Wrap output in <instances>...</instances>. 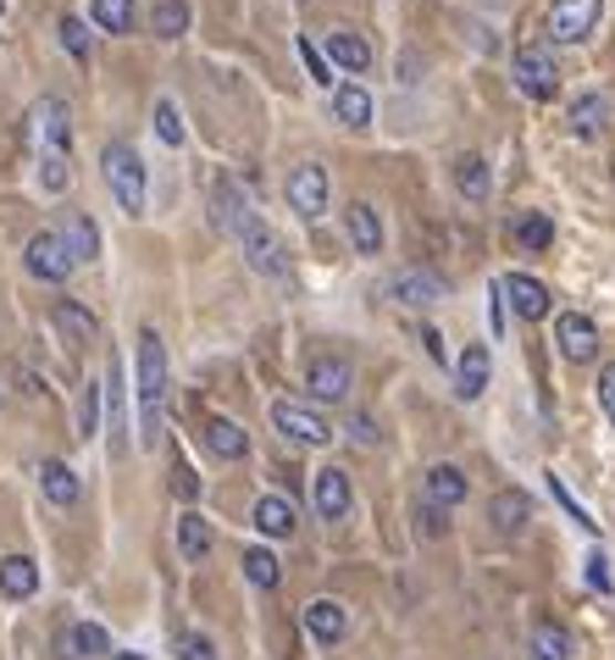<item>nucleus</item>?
I'll return each instance as SVG.
<instances>
[{
    "label": "nucleus",
    "instance_id": "nucleus-1",
    "mask_svg": "<svg viewBox=\"0 0 615 660\" xmlns=\"http://www.w3.org/2000/svg\"><path fill=\"white\" fill-rule=\"evenodd\" d=\"M134 384H139V439H145V444H161V406H167V350H161V334H156V327H145V334H139Z\"/></svg>",
    "mask_w": 615,
    "mask_h": 660
},
{
    "label": "nucleus",
    "instance_id": "nucleus-2",
    "mask_svg": "<svg viewBox=\"0 0 615 660\" xmlns=\"http://www.w3.org/2000/svg\"><path fill=\"white\" fill-rule=\"evenodd\" d=\"M101 167H106V184H112L117 206H123L128 217L145 211V161H139V150L123 145V139H112L106 156H101Z\"/></svg>",
    "mask_w": 615,
    "mask_h": 660
},
{
    "label": "nucleus",
    "instance_id": "nucleus-3",
    "mask_svg": "<svg viewBox=\"0 0 615 660\" xmlns=\"http://www.w3.org/2000/svg\"><path fill=\"white\" fill-rule=\"evenodd\" d=\"M510 78L527 101H549L560 90V67H554V51L549 45H521L515 62H510Z\"/></svg>",
    "mask_w": 615,
    "mask_h": 660
},
{
    "label": "nucleus",
    "instance_id": "nucleus-4",
    "mask_svg": "<svg viewBox=\"0 0 615 660\" xmlns=\"http://www.w3.org/2000/svg\"><path fill=\"white\" fill-rule=\"evenodd\" d=\"M604 18V0H549V34L560 45H582Z\"/></svg>",
    "mask_w": 615,
    "mask_h": 660
},
{
    "label": "nucleus",
    "instance_id": "nucleus-5",
    "mask_svg": "<svg viewBox=\"0 0 615 660\" xmlns=\"http://www.w3.org/2000/svg\"><path fill=\"white\" fill-rule=\"evenodd\" d=\"M23 261H29V272L34 277H45V283H67L73 277V255H67V244H62V233L56 228H45V233H34L29 239V250H23Z\"/></svg>",
    "mask_w": 615,
    "mask_h": 660
},
{
    "label": "nucleus",
    "instance_id": "nucleus-6",
    "mask_svg": "<svg viewBox=\"0 0 615 660\" xmlns=\"http://www.w3.org/2000/svg\"><path fill=\"white\" fill-rule=\"evenodd\" d=\"M289 206L305 217V222H316L322 211H327V167H316V161H300L294 172H289Z\"/></svg>",
    "mask_w": 615,
    "mask_h": 660
},
{
    "label": "nucleus",
    "instance_id": "nucleus-7",
    "mask_svg": "<svg viewBox=\"0 0 615 660\" xmlns=\"http://www.w3.org/2000/svg\"><path fill=\"white\" fill-rule=\"evenodd\" d=\"M554 345H560V356L565 362H593L598 356V327H593V316H582V311H560L554 316Z\"/></svg>",
    "mask_w": 615,
    "mask_h": 660
},
{
    "label": "nucleus",
    "instance_id": "nucleus-8",
    "mask_svg": "<svg viewBox=\"0 0 615 660\" xmlns=\"http://www.w3.org/2000/svg\"><path fill=\"white\" fill-rule=\"evenodd\" d=\"M272 428H278L283 439H294V444H311V450L333 439V428H327L311 406H294V400H278V406H272Z\"/></svg>",
    "mask_w": 615,
    "mask_h": 660
},
{
    "label": "nucleus",
    "instance_id": "nucleus-9",
    "mask_svg": "<svg viewBox=\"0 0 615 660\" xmlns=\"http://www.w3.org/2000/svg\"><path fill=\"white\" fill-rule=\"evenodd\" d=\"M350 384H355V373H350L344 356H316V362L305 367V389H311V400H322V406H338V400L350 395Z\"/></svg>",
    "mask_w": 615,
    "mask_h": 660
},
{
    "label": "nucleus",
    "instance_id": "nucleus-10",
    "mask_svg": "<svg viewBox=\"0 0 615 660\" xmlns=\"http://www.w3.org/2000/svg\"><path fill=\"white\" fill-rule=\"evenodd\" d=\"M311 505H316V516H322V522H344V516H350V505H355L350 478H344L338 467H322V472L311 478Z\"/></svg>",
    "mask_w": 615,
    "mask_h": 660
},
{
    "label": "nucleus",
    "instance_id": "nucleus-11",
    "mask_svg": "<svg viewBox=\"0 0 615 660\" xmlns=\"http://www.w3.org/2000/svg\"><path fill=\"white\" fill-rule=\"evenodd\" d=\"M239 244H244L250 266H256V272H267V277H278V272L289 266V255H283V239H278V233H272V228H267L261 217H256V222H250V228L239 233Z\"/></svg>",
    "mask_w": 615,
    "mask_h": 660
},
{
    "label": "nucleus",
    "instance_id": "nucleus-12",
    "mask_svg": "<svg viewBox=\"0 0 615 660\" xmlns=\"http://www.w3.org/2000/svg\"><path fill=\"white\" fill-rule=\"evenodd\" d=\"M388 300H399V305H438L444 300V277L438 272H421V266H405V272H394L388 277Z\"/></svg>",
    "mask_w": 615,
    "mask_h": 660
},
{
    "label": "nucleus",
    "instance_id": "nucleus-13",
    "mask_svg": "<svg viewBox=\"0 0 615 660\" xmlns=\"http://www.w3.org/2000/svg\"><path fill=\"white\" fill-rule=\"evenodd\" d=\"M211 206H217V228H222V233H233V239H239V233L256 222V206L244 200V189H239L233 178H217V189H211Z\"/></svg>",
    "mask_w": 615,
    "mask_h": 660
},
{
    "label": "nucleus",
    "instance_id": "nucleus-14",
    "mask_svg": "<svg viewBox=\"0 0 615 660\" xmlns=\"http://www.w3.org/2000/svg\"><path fill=\"white\" fill-rule=\"evenodd\" d=\"M499 294L510 300V311H515L521 322H543V316H549V289H543L538 277H527V272H510V277L499 283Z\"/></svg>",
    "mask_w": 615,
    "mask_h": 660
},
{
    "label": "nucleus",
    "instance_id": "nucleus-15",
    "mask_svg": "<svg viewBox=\"0 0 615 660\" xmlns=\"http://www.w3.org/2000/svg\"><path fill=\"white\" fill-rule=\"evenodd\" d=\"M51 322H56V334H62L73 350H79V345H95V334H101L95 311L79 305V300H56V305H51Z\"/></svg>",
    "mask_w": 615,
    "mask_h": 660
},
{
    "label": "nucleus",
    "instance_id": "nucleus-16",
    "mask_svg": "<svg viewBox=\"0 0 615 660\" xmlns=\"http://www.w3.org/2000/svg\"><path fill=\"white\" fill-rule=\"evenodd\" d=\"M488 378H493L488 345H466V350H460V362H455V395H460V400H482Z\"/></svg>",
    "mask_w": 615,
    "mask_h": 660
},
{
    "label": "nucleus",
    "instance_id": "nucleus-17",
    "mask_svg": "<svg viewBox=\"0 0 615 660\" xmlns=\"http://www.w3.org/2000/svg\"><path fill=\"white\" fill-rule=\"evenodd\" d=\"M421 494H427V505H438V511H455V505L466 500V472H460V467H449V461H438V467H427V478H421Z\"/></svg>",
    "mask_w": 615,
    "mask_h": 660
},
{
    "label": "nucleus",
    "instance_id": "nucleus-18",
    "mask_svg": "<svg viewBox=\"0 0 615 660\" xmlns=\"http://www.w3.org/2000/svg\"><path fill=\"white\" fill-rule=\"evenodd\" d=\"M488 522H493V533L515 538V533L532 522V500H527L521 489H499V494L488 500Z\"/></svg>",
    "mask_w": 615,
    "mask_h": 660
},
{
    "label": "nucleus",
    "instance_id": "nucleus-19",
    "mask_svg": "<svg viewBox=\"0 0 615 660\" xmlns=\"http://www.w3.org/2000/svg\"><path fill=\"white\" fill-rule=\"evenodd\" d=\"M305 632L333 649V643L350 632V610H344L338 599H311V605H305Z\"/></svg>",
    "mask_w": 615,
    "mask_h": 660
},
{
    "label": "nucleus",
    "instance_id": "nucleus-20",
    "mask_svg": "<svg viewBox=\"0 0 615 660\" xmlns=\"http://www.w3.org/2000/svg\"><path fill=\"white\" fill-rule=\"evenodd\" d=\"M56 654H62V660H101V654H112V638H106V627L79 621V627H67V632L56 638Z\"/></svg>",
    "mask_w": 615,
    "mask_h": 660
},
{
    "label": "nucleus",
    "instance_id": "nucleus-21",
    "mask_svg": "<svg viewBox=\"0 0 615 660\" xmlns=\"http://www.w3.org/2000/svg\"><path fill=\"white\" fill-rule=\"evenodd\" d=\"M34 123H40L45 150H62V156H67V139H73V112H67V101L45 95V101L34 106Z\"/></svg>",
    "mask_w": 615,
    "mask_h": 660
},
{
    "label": "nucleus",
    "instance_id": "nucleus-22",
    "mask_svg": "<svg viewBox=\"0 0 615 660\" xmlns=\"http://www.w3.org/2000/svg\"><path fill=\"white\" fill-rule=\"evenodd\" d=\"M250 522H256L267 538H294V527H300L294 500H283V494H261V500H256V511H250Z\"/></svg>",
    "mask_w": 615,
    "mask_h": 660
},
{
    "label": "nucleus",
    "instance_id": "nucleus-23",
    "mask_svg": "<svg viewBox=\"0 0 615 660\" xmlns=\"http://www.w3.org/2000/svg\"><path fill=\"white\" fill-rule=\"evenodd\" d=\"M344 228H350V244H355L361 255H377V250H383V222H377V211H372L366 200H350V206H344Z\"/></svg>",
    "mask_w": 615,
    "mask_h": 660
},
{
    "label": "nucleus",
    "instance_id": "nucleus-24",
    "mask_svg": "<svg viewBox=\"0 0 615 660\" xmlns=\"http://www.w3.org/2000/svg\"><path fill=\"white\" fill-rule=\"evenodd\" d=\"M206 450H211L217 461H244V455H250V433H244L239 422H228V417H211V422H206Z\"/></svg>",
    "mask_w": 615,
    "mask_h": 660
},
{
    "label": "nucleus",
    "instance_id": "nucleus-25",
    "mask_svg": "<svg viewBox=\"0 0 615 660\" xmlns=\"http://www.w3.org/2000/svg\"><path fill=\"white\" fill-rule=\"evenodd\" d=\"M327 56H333V67H344V73H366V67H372V45H366L355 29H333V34H327Z\"/></svg>",
    "mask_w": 615,
    "mask_h": 660
},
{
    "label": "nucleus",
    "instance_id": "nucleus-26",
    "mask_svg": "<svg viewBox=\"0 0 615 660\" xmlns=\"http://www.w3.org/2000/svg\"><path fill=\"white\" fill-rule=\"evenodd\" d=\"M56 233H62V244H67V255H73V261H95V255H101V228H95L84 211H73Z\"/></svg>",
    "mask_w": 615,
    "mask_h": 660
},
{
    "label": "nucleus",
    "instance_id": "nucleus-27",
    "mask_svg": "<svg viewBox=\"0 0 615 660\" xmlns=\"http://www.w3.org/2000/svg\"><path fill=\"white\" fill-rule=\"evenodd\" d=\"M40 489H45L51 505H79V494H84V483H79V472L67 461H45L40 467Z\"/></svg>",
    "mask_w": 615,
    "mask_h": 660
},
{
    "label": "nucleus",
    "instance_id": "nucleus-28",
    "mask_svg": "<svg viewBox=\"0 0 615 660\" xmlns=\"http://www.w3.org/2000/svg\"><path fill=\"white\" fill-rule=\"evenodd\" d=\"M34 588H40V566L29 555H7V561H0V594H7V599H29Z\"/></svg>",
    "mask_w": 615,
    "mask_h": 660
},
{
    "label": "nucleus",
    "instance_id": "nucleus-29",
    "mask_svg": "<svg viewBox=\"0 0 615 660\" xmlns=\"http://www.w3.org/2000/svg\"><path fill=\"white\" fill-rule=\"evenodd\" d=\"M527 660H571V632L560 621H538L527 638Z\"/></svg>",
    "mask_w": 615,
    "mask_h": 660
},
{
    "label": "nucleus",
    "instance_id": "nucleus-30",
    "mask_svg": "<svg viewBox=\"0 0 615 660\" xmlns=\"http://www.w3.org/2000/svg\"><path fill=\"white\" fill-rule=\"evenodd\" d=\"M604 123H609V101H604V95H576V106H571V134H576V139H598Z\"/></svg>",
    "mask_w": 615,
    "mask_h": 660
},
{
    "label": "nucleus",
    "instance_id": "nucleus-31",
    "mask_svg": "<svg viewBox=\"0 0 615 660\" xmlns=\"http://www.w3.org/2000/svg\"><path fill=\"white\" fill-rule=\"evenodd\" d=\"M178 555L184 561H206L211 555V522L200 511H184L178 516Z\"/></svg>",
    "mask_w": 615,
    "mask_h": 660
},
{
    "label": "nucleus",
    "instance_id": "nucleus-32",
    "mask_svg": "<svg viewBox=\"0 0 615 660\" xmlns=\"http://www.w3.org/2000/svg\"><path fill=\"white\" fill-rule=\"evenodd\" d=\"M333 117L350 123V128H366V123H372V95H366L361 84H338V90H333Z\"/></svg>",
    "mask_w": 615,
    "mask_h": 660
},
{
    "label": "nucleus",
    "instance_id": "nucleus-33",
    "mask_svg": "<svg viewBox=\"0 0 615 660\" xmlns=\"http://www.w3.org/2000/svg\"><path fill=\"white\" fill-rule=\"evenodd\" d=\"M90 23L106 34H134V0H90Z\"/></svg>",
    "mask_w": 615,
    "mask_h": 660
},
{
    "label": "nucleus",
    "instance_id": "nucleus-34",
    "mask_svg": "<svg viewBox=\"0 0 615 660\" xmlns=\"http://www.w3.org/2000/svg\"><path fill=\"white\" fill-rule=\"evenodd\" d=\"M455 189H460L466 200H488V189H493L488 161H482V156H460V161H455Z\"/></svg>",
    "mask_w": 615,
    "mask_h": 660
},
{
    "label": "nucleus",
    "instance_id": "nucleus-35",
    "mask_svg": "<svg viewBox=\"0 0 615 660\" xmlns=\"http://www.w3.org/2000/svg\"><path fill=\"white\" fill-rule=\"evenodd\" d=\"M150 29H156V40H178L189 29V0H156Z\"/></svg>",
    "mask_w": 615,
    "mask_h": 660
},
{
    "label": "nucleus",
    "instance_id": "nucleus-36",
    "mask_svg": "<svg viewBox=\"0 0 615 660\" xmlns=\"http://www.w3.org/2000/svg\"><path fill=\"white\" fill-rule=\"evenodd\" d=\"M244 577H250L256 588H278V577H283V572H278V555H272V549H261V544H256V549H244Z\"/></svg>",
    "mask_w": 615,
    "mask_h": 660
},
{
    "label": "nucleus",
    "instance_id": "nucleus-37",
    "mask_svg": "<svg viewBox=\"0 0 615 660\" xmlns=\"http://www.w3.org/2000/svg\"><path fill=\"white\" fill-rule=\"evenodd\" d=\"M515 239H521L527 250H549V244H554V222H549L543 211H527V217L515 222Z\"/></svg>",
    "mask_w": 615,
    "mask_h": 660
},
{
    "label": "nucleus",
    "instance_id": "nucleus-38",
    "mask_svg": "<svg viewBox=\"0 0 615 660\" xmlns=\"http://www.w3.org/2000/svg\"><path fill=\"white\" fill-rule=\"evenodd\" d=\"M40 184H45V195H62V189L73 184V172H67V156H62V150H45V156H40Z\"/></svg>",
    "mask_w": 615,
    "mask_h": 660
},
{
    "label": "nucleus",
    "instance_id": "nucleus-39",
    "mask_svg": "<svg viewBox=\"0 0 615 660\" xmlns=\"http://www.w3.org/2000/svg\"><path fill=\"white\" fill-rule=\"evenodd\" d=\"M101 400H106V389L101 384H90L84 395H79V433L90 439V433H101Z\"/></svg>",
    "mask_w": 615,
    "mask_h": 660
},
{
    "label": "nucleus",
    "instance_id": "nucleus-40",
    "mask_svg": "<svg viewBox=\"0 0 615 660\" xmlns=\"http://www.w3.org/2000/svg\"><path fill=\"white\" fill-rule=\"evenodd\" d=\"M156 134L167 145H184V112H178V101H156Z\"/></svg>",
    "mask_w": 615,
    "mask_h": 660
},
{
    "label": "nucleus",
    "instance_id": "nucleus-41",
    "mask_svg": "<svg viewBox=\"0 0 615 660\" xmlns=\"http://www.w3.org/2000/svg\"><path fill=\"white\" fill-rule=\"evenodd\" d=\"M300 62H305V73H311V84H322V90H333V67H327V56L311 45V40H300Z\"/></svg>",
    "mask_w": 615,
    "mask_h": 660
},
{
    "label": "nucleus",
    "instance_id": "nucleus-42",
    "mask_svg": "<svg viewBox=\"0 0 615 660\" xmlns=\"http://www.w3.org/2000/svg\"><path fill=\"white\" fill-rule=\"evenodd\" d=\"M62 45H67V56H90V29H84V18H62Z\"/></svg>",
    "mask_w": 615,
    "mask_h": 660
},
{
    "label": "nucleus",
    "instance_id": "nucleus-43",
    "mask_svg": "<svg viewBox=\"0 0 615 660\" xmlns=\"http://www.w3.org/2000/svg\"><path fill=\"white\" fill-rule=\"evenodd\" d=\"M416 533H421V538H444V533H449V522H444V511L421 500V505H416Z\"/></svg>",
    "mask_w": 615,
    "mask_h": 660
},
{
    "label": "nucleus",
    "instance_id": "nucleus-44",
    "mask_svg": "<svg viewBox=\"0 0 615 660\" xmlns=\"http://www.w3.org/2000/svg\"><path fill=\"white\" fill-rule=\"evenodd\" d=\"M178 660H217L206 632H178Z\"/></svg>",
    "mask_w": 615,
    "mask_h": 660
},
{
    "label": "nucleus",
    "instance_id": "nucleus-45",
    "mask_svg": "<svg viewBox=\"0 0 615 660\" xmlns=\"http://www.w3.org/2000/svg\"><path fill=\"white\" fill-rule=\"evenodd\" d=\"M173 494H178L184 505H195V500H200V478H195V472H189L184 461L173 467Z\"/></svg>",
    "mask_w": 615,
    "mask_h": 660
},
{
    "label": "nucleus",
    "instance_id": "nucleus-46",
    "mask_svg": "<svg viewBox=\"0 0 615 660\" xmlns=\"http://www.w3.org/2000/svg\"><path fill=\"white\" fill-rule=\"evenodd\" d=\"M549 494H554V500H560V505L571 511V522H576V527H598V522H587V511H582V505H576V500L565 494V483H560V478H549Z\"/></svg>",
    "mask_w": 615,
    "mask_h": 660
},
{
    "label": "nucleus",
    "instance_id": "nucleus-47",
    "mask_svg": "<svg viewBox=\"0 0 615 660\" xmlns=\"http://www.w3.org/2000/svg\"><path fill=\"white\" fill-rule=\"evenodd\" d=\"M609 583H615V577H609V561H604V555L593 549V555H587V588H598V594H609Z\"/></svg>",
    "mask_w": 615,
    "mask_h": 660
},
{
    "label": "nucleus",
    "instance_id": "nucleus-48",
    "mask_svg": "<svg viewBox=\"0 0 615 660\" xmlns=\"http://www.w3.org/2000/svg\"><path fill=\"white\" fill-rule=\"evenodd\" d=\"M598 406H604V417L615 422V362L598 373Z\"/></svg>",
    "mask_w": 615,
    "mask_h": 660
},
{
    "label": "nucleus",
    "instance_id": "nucleus-49",
    "mask_svg": "<svg viewBox=\"0 0 615 660\" xmlns=\"http://www.w3.org/2000/svg\"><path fill=\"white\" fill-rule=\"evenodd\" d=\"M350 439H361V444H377V422H372V417H350Z\"/></svg>",
    "mask_w": 615,
    "mask_h": 660
},
{
    "label": "nucleus",
    "instance_id": "nucleus-50",
    "mask_svg": "<svg viewBox=\"0 0 615 660\" xmlns=\"http://www.w3.org/2000/svg\"><path fill=\"white\" fill-rule=\"evenodd\" d=\"M421 345H427V356H432V362H444V339L432 334V327H421Z\"/></svg>",
    "mask_w": 615,
    "mask_h": 660
},
{
    "label": "nucleus",
    "instance_id": "nucleus-51",
    "mask_svg": "<svg viewBox=\"0 0 615 660\" xmlns=\"http://www.w3.org/2000/svg\"><path fill=\"white\" fill-rule=\"evenodd\" d=\"M112 660H150V654H134V649H128V654H112Z\"/></svg>",
    "mask_w": 615,
    "mask_h": 660
}]
</instances>
